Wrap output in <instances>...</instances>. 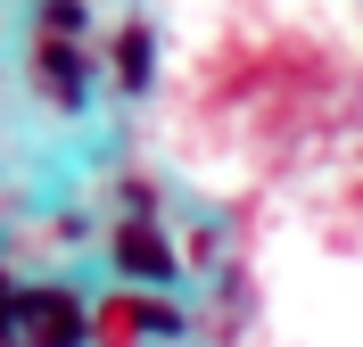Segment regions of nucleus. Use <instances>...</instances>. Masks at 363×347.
I'll list each match as a JSON object with an SVG mask.
<instances>
[{
	"label": "nucleus",
	"mask_w": 363,
	"mask_h": 347,
	"mask_svg": "<svg viewBox=\"0 0 363 347\" xmlns=\"http://www.w3.org/2000/svg\"><path fill=\"white\" fill-rule=\"evenodd\" d=\"M17 331L33 347H83V306L67 298V290H33V298H17Z\"/></svg>",
	"instance_id": "f257e3e1"
},
{
	"label": "nucleus",
	"mask_w": 363,
	"mask_h": 347,
	"mask_svg": "<svg viewBox=\"0 0 363 347\" xmlns=\"http://www.w3.org/2000/svg\"><path fill=\"white\" fill-rule=\"evenodd\" d=\"M116 265H124L133 281H174V248H165L157 224H124L116 231Z\"/></svg>",
	"instance_id": "f03ea898"
},
{
	"label": "nucleus",
	"mask_w": 363,
	"mask_h": 347,
	"mask_svg": "<svg viewBox=\"0 0 363 347\" xmlns=\"http://www.w3.org/2000/svg\"><path fill=\"white\" fill-rule=\"evenodd\" d=\"M149 75H157V33L149 25H124L116 33V83L124 92H149Z\"/></svg>",
	"instance_id": "7ed1b4c3"
},
{
	"label": "nucleus",
	"mask_w": 363,
	"mask_h": 347,
	"mask_svg": "<svg viewBox=\"0 0 363 347\" xmlns=\"http://www.w3.org/2000/svg\"><path fill=\"white\" fill-rule=\"evenodd\" d=\"M42 75L58 83V99H67V108L83 99V58H74V42H42Z\"/></svg>",
	"instance_id": "20e7f679"
}]
</instances>
